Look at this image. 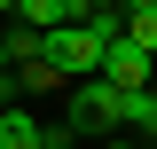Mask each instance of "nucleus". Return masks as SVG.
I'll use <instances>...</instances> for the list:
<instances>
[{"mask_svg": "<svg viewBox=\"0 0 157 149\" xmlns=\"http://www.w3.org/2000/svg\"><path fill=\"white\" fill-rule=\"evenodd\" d=\"M0 16H16V0H0Z\"/></svg>", "mask_w": 157, "mask_h": 149, "instance_id": "12", "label": "nucleus"}, {"mask_svg": "<svg viewBox=\"0 0 157 149\" xmlns=\"http://www.w3.org/2000/svg\"><path fill=\"white\" fill-rule=\"evenodd\" d=\"M16 86H24V94H63V86H71V78H63L55 63L39 55V63H16Z\"/></svg>", "mask_w": 157, "mask_h": 149, "instance_id": "7", "label": "nucleus"}, {"mask_svg": "<svg viewBox=\"0 0 157 149\" xmlns=\"http://www.w3.org/2000/svg\"><path fill=\"white\" fill-rule=\"evenodd\" d=\"M118 8H126V16H141V8H157V0H118Z\"/></svg>", "mask_w": 157, "mask_h": 149, "instance_id": "10", "label": "nucleus"}, {"mask_svg": "<svg viewBox=\"0 0 157 149\" xmlns=\"http://www.w3.org/2000/svg\"><path fill=\"white\" fill-rule=\"evenodd\" d=\"M8 94H16V71H8V47H0V110H8Z\"/></svg>", "mask_w": 157, "mask_h": 149, "instance_id": "9", "label": "nucleus"}, {"mask_svg": "<svg viewBox=\"0 0 157 149\" xmlns=\"http://www.w3.org/2000/svg\"><path fill=\"white\" fill-rule=\"evenodd\" d=\"M102 78H110L118 94H134V86H157V55H141L134 39L118 32V39H102Z\"/></svg>", "mask_w": 157, "mask_h": 149, "instance_id": "2", "label": "nucleus"}, {"mask_svg": "<svg viewBox=\"0 0 157 149\" xmlns=\"http://www.w3.org/2000/svg\"><path fill=\"white\" fill-rule=\"evenodd\" d=\"M149 133H157V126H149Z\"/></svg>", "mask_w": 157, "mask_h": 149, "instance_id": "13", "label": "nucleus"}, {"mask_svg": "<svg viewBox=\"0 0 157 149\" xmlns=\"http://www.w3.org/2000/svg\"><path fill=\"white\" fill-rule=\"evenodd\" d=\"M0 149H47V118H32V110H0Z\"/></svg>", "mask_w": 157, "mask_h": 149, "instance_id": "3", "label": "nucleus"}, {"mask_svg": "<svg viewBox=\"0 0 157 149\" xmlns=\"http://www.w3.org/2000/svg\"><path fill=\"white\" fill-rule=\"evenodd\" d=\"M118 126H157V86H134V94H118Z\"/></svg>", "mask_w": 157, "mask_h": 149, "instance_id": "6", "label": "nucleus"}, {"mask_svg": "<svg viewBox=\"0 0 157 149\" xmlns=\"http://www.w3.org/2000/svg\"><path fill=\"white\" fill-rule=\"evenodd\" d=\"M126 39H134L141 55H157V8H141V16H126Z\"/></svg>", "mask_w": 157, "mask_h": 149, "instance_id": "8", "label": "nucleus"}, {"mask_svg": "<svg viewBox=\"0 0 157 149\" xmlns=\"http://www.w3.org/2000/svg\"><path fill=\"white\" fill-rule=\"evenodd\" d=\"M16 16L32 24V32H63V24H71V0H16Z\"/></svg>", "mask_w": 157, "mask_h": 149, "instance_id": "5", "label": "nucleus"}, {"mask_svg": "<svg viewBox=\"0 0 157 149\" xmlns=\"http://www.w3.org/2000/svg\"><path fill=\"white\" fill-rule=\"evenodd\" d=\"M47 63H55L63 78H102V39L86 32V24H63V32H47Z\"/></svg>", "mask_w": 157, "mask_h": 149, "instance_id": "1", "label": "nucleus"}, {"mask_svg": "<svg viewBox=\"0 0 157 149\" xmlns=\"http://www.w3.org/2000/svg\"><path fill=\"white\" fill-rule=\"evenodd\" d=\"M102 149H134V141H118V133H110V141H102Z\"/></svg>", "mask_w": 157, "mask_h": 149, "instance_id": "11", "label": "nucleus"}, {"mask_svg": "<svg viewBox=\"0 0 157 149\" xmlns=\"http://www.w3.org/2000/svg\"><path fill=\"white\" fill-rule=\"evenodd\" d=\"M0 47H8V71H16V63H39V55H47V32H32L24 16H8V32H0Z\"/></svg>", "mask_w": 157, "mask_h": 149, "instance_id": "4", "label": "nucleus"}]
</instances>
